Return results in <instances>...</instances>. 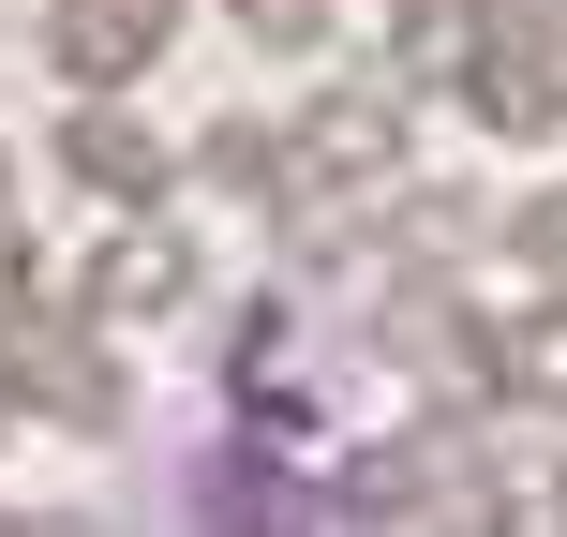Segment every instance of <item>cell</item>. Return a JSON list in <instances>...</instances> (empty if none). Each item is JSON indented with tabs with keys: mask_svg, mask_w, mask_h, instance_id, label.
Segmentation results:
<instances>
[{
	"mask_svg": "<svg viewBox=\"0 0 567 537\" xmlns=\"http://www.w3.org/2000/svg\"><path fill=\"white\" fill-rule=\"evenodd\" d=\"M284 165H299L313 195H373V179H403V165H419V135H403V90H313Z\"/></svg>",
	"mask_w": 567,
	"mask_h": 537,
	"instance_id": "1",
	"label": "cell"
},
{
	"mask_svg": "<svg viewBox=\"0 0 567 537\" xmlns=\"http://www.w3.org/2000/svg\"><path fill=\"white\" fill-rule=\"evenodd\" d=\"M0 239H16V195H0Z\"/></svg>",
	"mask_w": 567,
	"mask_h": 537,
	"instance_id": "12",
	"label": "cell"
},
{
	"mask_svg": "<svg viewBox=\"0 0 567 537\" xmlns=\"http://www.w3.org/2000/svg\"><path fill=\"white\" fill-rule=\"evenodd\" d=\"M508 255H523V269H538L553 299H567V179H553V195H523V209H508Z\"/></svg>",
	"mask_w": 567,
	"mask_h": 537,
	"instance_id": "8",
	"label": "cell"
},
{
	"mask_svg": "<svg viewBox=\"0 0 567 537\" xmlns=\"http://www.w3.org/2000/svg\"><path fill=\"white\" fill-rule=\"evenodd\" d=\"M16 389L45 403V419H75V433L120 419V359H105V343H75V329H30V343H16Z\"/></svg>",
	"mask_w": 567,
	"mask_h": 537,
	"instance_id": "5",
	"label": "cell"
},
{
	"mask_svg": "<svg viewBox=\"0 0 567 537\" xmlns=\"http://www.w3.org/2000/svg\"><path fill=\"white\" fill-rule=\"evenodd\" d=\"M60 165H75L105 209H150V195L179 179V165H165V135H150L135 105H75V120H60Z\"/></svg>",
	"mask_w": 567,
	"mask_h": 537,
	"instance_id": "3",
	"label": "cell"
},
{
	"mask_svg": "<svg viewBox=\"0 0 567 537\" xmlns=\"http://www.w3.org/2000/svg\"><path fill=\"white\" fill-rule=\"evenodd\" d=\"M195 299V255H179L165 225H120L105 255H90V313H105V329H150V313H179Z\"/></svg>",
	"mask_w": 567,
	"mask_h": 537,
	"instance_id": "4",
	"label": "cell"
},
{
	"mask_svg": "<svg viewBox=\"0 0 567 537\" xmlns=\"http://www.w3.org/2000/svg\"><path fill=\"white\" fill-rule=\"evenodd\" d=\"M165 45H179V0H45V60L75 75V105H120Z\"/></svg>",
	"mask_w": 567,
	"mask_h": 537,
	"instance_id": "2",
	"label": "cell"
},
{
	"mask_svg": "<svg viewBox=\"0 0 567 537\" xmlns=\"http://www.w3.org/2000/svg\"><path fill=\"white\" fill-rule=\"evenodd\" d=\"M493 389L538 403V419H567V299H553V283L508 313V343H493Z\"/></svg>",
	"mask_w": 567,
	"mask_h": 537,
	"instance_id": "7",
	"label": "cell"
},
{
	"mask_svg": "<svg viewBox=\"0 0 567 537\" xmlns=\"http://www.w3.org/2000/svg\"><path fill=\"white\" fill-rule=\"evenodd\" d=\"M209 179H239V195H269V179H284V165H269V120H225V135H209Z\"/></svg>",
	"mask_w": 567,
	"mask_h": 537,
	"instance_id": "9",
	"label": "cell"
},
{
	"mask_svg": "<svg viewBox=\"0 0 567 537\" xmlns=\"http://www.w3.org/2000/svg\"><path fill=\"white\" fill-rule=\"evenodd\" d=\"M16 403H30V389H16V359H0V433H16Z\"/></svg>",
	"mask_w": 567,
	"mask_h": 537,
	"instance_id": "11",
	"label": "cell"
},
{
	"mask_svg": "<svg viewBox=\"0 0 567 537\" xmlns=\"http://www.w3.org/2000/svg\"><path fill=\"white\" fill-rule=\"evenodd\" d=\"M553 523H567V478H553Z\"/></svg>",
	"mask_w": 567,
	"mask_h": 537,
	"instance_id": "13",
	"label": "cell"
},
{
	"mask_svg": "<svg viewBox=\"0 0 567 537\" xmlns=\"http://www.w3.org/2000/svg\"><path fill=\"white\" fill-rule=\"evenodd\" d=\"M239 30H255V45H313V30H329V0H239Z\"/></svg>",
	"mask_w": 567,
	"mask_h": 537,
	"instance_id": "10",
	"label": "cell"
},
{
	"mask_svg": "<svg viewBox=\"0 0 567 537\" xmlns=\"http://www.w3.org/2000/svg\"><path fill=\"white\" fill-rule=\"evenodd\" d=\"M463 60H478V16H449V0H389V30H373V90H449Z\"/></svg>",
	"mask_w": 567,
	"mask_h": 537,
	"instance_id": "6",
	"label": "cell"
}]
</instances>
